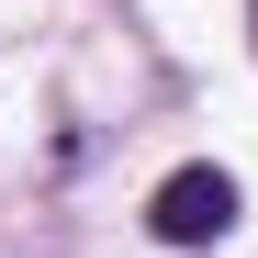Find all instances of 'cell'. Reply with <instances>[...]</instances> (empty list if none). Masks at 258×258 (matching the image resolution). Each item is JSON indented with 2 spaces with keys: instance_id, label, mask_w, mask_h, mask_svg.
Returning a JSON list of instances; mask_svg holds the SVG:
<instances>
[{
  "instance_id": "obj_1",
  "label": "cell",
  "mask_w": 258,
  "mask_h": 258,
  "mask_svg": "<svg viewBox=\"0 0 258 258\" xmlns=\"http://www.w3.org/2000/svg\"><path fill=\"white\" fill-rule=\"evenodd\" d=\"M146 225H157V247H213L236 225V180L225 168H168L157 202H146Z\"/></svg>"
},
{
  "instance_id": "obj_2",
  "label": "cell",
  "mask_w": 258,
  "mask_h": 258,
  "mask_svg": "<svg viewBox=\"0 0 258 258\" xmlns=\"http://www.w3.org/2000/svg\"><path fill=\"white\" fill-rule=\"evenodd\" d=\"M247 12H258V0H247Z\"/></svg>"
}]
</instances>
